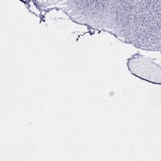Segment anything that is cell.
Segmentation results:
<instances>
[{
  "instance_id": "1",
  "label": "cell",
  "mask_w": 161,
  "mask_h": 161,
  "mask_svg": "<svg viewBox=\"0 0 161 161\" xmlns=\"http://www.w3.org/2000/svg\"><path fill=\"white\" fill-rule=\"evenodd\" d=\"M127 66L135 76L149 82L160 84V65L157 63L155 58L136 53L128 59Z\"/></svg>"
}]
</instances>
